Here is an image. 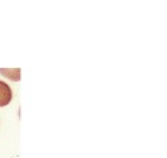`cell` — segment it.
Returning a JSON list of instances; mask_svg holds the SVG:
<instances>
[{"instance_id": "obj_1", "label": "cell", "mask_w": 167, "mask_h": 158, "mask_svg": "<svg viewBox=\"0 0 167 158\" xmlns=\"http://www.w3.org/2000/svg\"><path fill=\"white\" fill-rule=\"evenodd\" d=\"M12 99V91L7 83L0 81V107L8 105Z\"/></svg>"}, {"instance_id": "obj_2", "label": "cell", "mask_w": 167, "mask_h": 158, "mask_svg": "<svg viewBox=\"0 0 167 158\" xmlns=\"http://www.w3.org/2000/svg\"><path fill=\"white\" fill-rule=\"evenodd\" d=\"M0 74L5 76L6 78L12 81H20L21 79V69H0Z\"/></svg>"}]
</instances>
